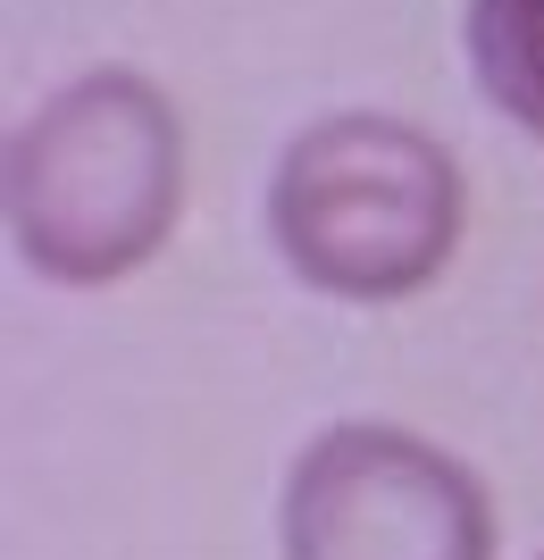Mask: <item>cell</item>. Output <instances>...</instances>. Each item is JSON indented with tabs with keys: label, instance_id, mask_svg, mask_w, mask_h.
Wrapping results in <instances>:
<instances>
[{
	"label": "cell",
	"instance_id": "1",
	"mask_svg": "<svg viewBox=\"0 0 544 560\" xmlns=\"http://www.w3.org/2000/svg\"><path fill=\"white\" fill-rule=\"evenodd\" d=\"M193 135L160 75L84 68L9 126L0 226L50 293H109L142 277L185 226Z\"/></svg>",
	"mask_w": 544,
	"mask_h": 560
},
{
	"label": "cell",
	"instance_id": "2",
	"mask_svg": "<svg viewBox=\"0 0 544 560\" xmlns=\"http://www.w3.org/2000/svg\"><path fill=\"white\" fill-rule=\"evenodd\" d=\"M261 226L277 268L319 302L394 310L470 243V167L436 126L394 109H327L268 160Z\"/></svg>",
	"mask_w": 544,
	"mask_h": 560
},
{
	"label": "cell",
	"instance_id": "3",
	"mask_svg": "<svg viewBox=\"0 0 544 560\" xmlns=\"http://www.w3.org/2000/svg\"><path fill=\"white\" fill-rule=\"evenodd\" d=\"M277 560H502V511L452 444L335 419L285 460Z\"/></svg>",
	"mask_w": 544,
	"mask_h": 560
},
{
	"label": "cell",
	"instance_id": "4",
	"mask_svg": "<svg viewBox=\"0 0 544 560\" xmlns=\"http://www.w3.org/2000/svg\"><path fill=\"white\" fill-rule=\"evenodd\" d=\"M461 59L486 109L544 142V0H461Z\"/></svg>",
	"mask_w": 544,
	"mask_h": 560
},
{
	"label": "cell",
	"instance_id": "5",
	"mask_svg": "<svg viewBox=\"0 0 544 560\" xmlns=\"http://www.w3.org/2000/svg\"><path fill=\"white\" fill-rule=\"evenodd\" d=\"M536 560H544V552H536Z\"/></svg>",
	"mask_w": 544,
	"mask_h": 560
}]
</instances>
